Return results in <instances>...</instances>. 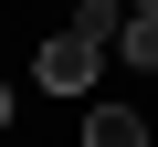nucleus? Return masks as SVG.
Listing matches in <instances>:
<instances>
[{
  "label": "nucleus",
  "mask_w": 158,
  "mask_h": 147,
  "mask_svg": "<svg viewBox=\"0 0 158 147\" xmlns=\"http://www.w3.org/2000/svg\"><path fill=\"white\" fill-rule=\"evenodd\" d=\"M116 42H127V63H137V74H158V11H127V32H116Z\"/></svg>",
  "instance_id": "7ed1b4c3"
},
{
  "label": "nucleus",
  "mask_w": 158,
  "mask_h": 147,
  "mask_svg": "<svg viewBox=\"0 0 158 147\" xmlns=\"http://www.w3.org/2000/svg\"><path fill=\"white\" fill-rule=\"evenodd\" d=\"M127 11H158V0H127Z\"/></svg>",
  "instance_id": "39448f33"
},
{
  "label": "nucleus",
  "mask_w": 158,
  "mask_h": 147,
  "mask_svg": "<svg viewBox=\"0 0 158 147\" xmlns=\"http://www.w3.org/2000/svg\"><path fill=\"white\" fill-rule=\"evenodd\" d=\"M63 11H74V0H63Z\"/></svg>",
  "instance_id": "423d86ee"
},
{
  "label": "nucleus",
  "mask_w": 158,
  "mask_h": 147,
  "mask_svg": "<svg viewBox=\"0 0 158 147\" xmlns=\"http://www.w3.org/2000/svg\"><path fill=\"white\" fill-rule=\"evenodd\" d=\"M85 147H148V116L137 105H85Z\"/></svg>",
  "instance_id": "f03ea898"
},
{
  "label": "nucleus",
  "mask_w": 158,
  "mask_h": 147,
  "mask_svg": "<svg viewBox=\"0 0 158 147\" xmlns=\"http://www.w3.org/2000/svg\"><path fill=\"white\" fill-rule=\"evenodd\" d=\"M95 63H106V42L63 21V32H53V42L32 53V84H42V95H85V84H95Z\"/></svg>",
  "instance_id": "f257e3e1"
},
{
  "label": "nucleus",
  "mask_w": 158,
  "mask_h": 147,
  "mask_svg": "<svg viewBox=\"0 0 158 147\" xmlns=\"http://www.w3.org/2000/svg\"><path fill=\"white\" fill-rule=\"evenodd\" d=\"M0 126H11V84H0Z\"/></svg>",
  "instance_id": "20e7f679"
}]
</instances>
